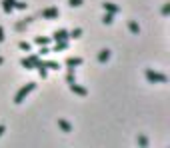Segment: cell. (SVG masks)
Wrapping results in <instances>:
<instances>
[{"label": "cell", "mask_w": 170, "mask_h": 148, "mask_svg": "<svg viewBox=\"0 0 170 148\" xmlns=\"http://www.w3.org/2000/svg\"><path fill=\"white\" fill-rule=\"evenodd\" d=\"M144 76H146V80L150 84H166L168 82V76L162 74V72H156V70H144Z\"/></svg>", "instance_id": "6da1fadb"}, {"label": "cell", "mask_w": 170, "mask_h": 148, "mask_svg": "<svg viewBox=\"0 0 170 148\" xmlns=\"http://www.w3.org/2000/svg\"><path fill=\"white\" fill-rule=\"evenodd\" d=\"M34 88H36V82H28L26 86H22L18 92H16L14 102H16V104H20V102H22V100H24V98H26V96H28V94H30V92L34 90Z\"/></svg>", "instance_id": "7a4b0ae2"}, {"label": "cell", "mask_w": 170, "mask_h": 148, "mask_svg": "<svg viewBox=\"0 0 170 148\" xmlns=\"http://www.w3.org/2000/svg\"><path fill=\"white\" fill-rule=\"evenodd\" d=\"M58 16H60L58 8H44V10H42V18L44 20H56Z\"/></svg>", "instance_id": "3957f363"}, {"label": "cell", "mask_w": 170, "mask_h": 148, "mask_svg": "<svg viewBox=\"0 0 170 148\" xmlns=\"http://www.w3.org/2000/svg\"><path fill=\"white\" fill-rule=\"evenodd\" d=\"M68 88H70V92H74L76 96H86L88 94V88H84V86H80V84H76V82H72V84H68Z\"/></svg>", "instance_id": "277c9868"}, {"label": "cell", "mask_w": 170, "mask_h": 148, "mask_svg": "<svg viewBox=\"0 0 170 148\" xmlns=\"http://www.w3.org/2000/svg\"><path fill=\"white\" fill-rule=\"evenodd\" d=\"M102 8H104V12H112V14H118V12H120V6L114 4V2H104Z\"/></svg>", "instance_id": "5b68a950"}, {"label": "cell", "mask_w": 170, "mask_h": 148, "mask_svg": "<svg viewBox=\"0 0 170 148\" xmlns=\"http://www.w3.org/2000/svg\"><path fill=\"white\" fill-rule=\"evenodd\" d=\"M50 38H52L54 42H58V40H70V38H68V30H56Z\"/></svg>", "instance_id": "8992f818"}, {"label": "cell", "mask_w": 170, "mask_h": 148, "mask_svg": "<svg viewBox=\"0 0 170 148\" xmlns=\"http://www.w3.org/2000/svg\"><path fill=\"white\" fill-rule=\"evenodd\" d=\"M82 58L80 56H70V58H66V66H72V68H76V66H82Z\"/></svg>", "instance_id": "52a82bcc"}, {"label": "cell", "mask_w": 170, "mask_h": 148, "mask_svg": "<svg viewBox=\"0 0 170 148\" xmlns=\"http://www.w3.org/2000/svg\"><path fill=\"white\" fill-rule=\"evenodd\" d=\"M58 128L62 130V132H72V124L64 118H58Z\"/></svg>", "instance_id": "ba28073f"}, {"label": "cell", "mask_w": 170, "mask_h": 148, "mask_svg": "<svg viewBox=\"0 0 170 148\" xmlns=\"http://www.w3.org/2000/svg\"><path fill=\"white\" fill-rule=\"evenodd\" d=\"M14 2L16 0H2V10L6 12V14H10V12L14 10Z\"/></svg>", "instance_id": "9c48e42d"}, {"label": "cell", "mask_w": 170, "mask_h": 148, "mask_svg": "<svg viewBox=\"0 0 170 148\" xmlns=\"http://www.w3.org/2000/svg\"><path fill=\"white\" fill-rule=\"evenodd\" d=\"M50 40H52L50 36H34V42H36L38 46H48Z\"/></svg>", "instance_id": "30bf717a"}, {"label": "cell", "mask_w": 170, "mask_h": 148, "mask_svg": "<svg viewBox=\"0 0 170 148\" xmlns=\"http://www.w3.org/2000/svg\"><path fill=\"white\" fill-rule=\"evenodd\" d=\"M68 46H70V42H68V40H58L52 52H62V50H66V48H68Z\"/></svg>", "instance_id": "8fae6325"}, {"label": "cell", "mask_w": 170, "mask_h": 148, "mask_svg": "<svg viewBox=\"0 0 170 148\" xmlns=\"http://www.w3.org/2000/svg\"><path fill=\"white\" fill-rule=\"evenodd\" d=\"M110 54H112V52H110L108 48L100 50V52H98V62H108L110 60Z\"/></svg>", "instance_id": "7c38bea8"}, {"label": "cell", "mask_w": 170, "mask_h": 148, "mask_svg": "<svg viewBox=\"0 0 170 148\" xmlns=\"http://www.w3.org/2000/svg\"><path fill=\"white\" fill-rule=\"evenodd\" d=\"M66 68H68V72H66V82H68V84L76 82V72H74V68H72V66H66Z\"/></svg>", "instance_id": "4fadbf2b"}, {"label": "cell", "mask_w": 170, "mask_h": 148, "mask_svg": "<svg viewBox=\"0 0 170 148\" xmlns=\"http://www.w3.org/2000/svg\"><path fill=\"white\" fill-rule=\"evenodd\" d=\"M42 64H44L48 70H58V68H60V64L54 62V60H42Z\"/></svg>", "instance_id": "5bb4252c"}, {"label": "cell", "mask_w": 170, "mask_h": 148, "mask_svg": "<svg viewBox=\"0 0 170 148\" xmlns=\"http://www.w3.org/2000/svg\"><path fill=\"white\" fill-rule=\"evenodd\" d=\"M30 22H32V18H24V20H20V22L16 24L14 28H16V30L20 32V30H24V28H26V26H28V24H30Z\"/></svg>", "instance_id": "9a60e30c"}, {"label": "cell", "mask_w": 170, "mask_h": 148, "mask_svg": "<svg viewBox=\"0 0 170 148\" xmlns=\"http://www.w3.org/2000/svg\"><path fill=\"white\" fill-rule=\"evenodd\" d=\"M128 30L132 32V34H138V32H140V26H138V22L130 20V22H128Z\"/></svg>", "instance_id": "2e32d148"}, {"label": "cell", "mask_w": 170, "mask_h": 148, "mask_svg": "<svg viewBox=\"0 0 170 148\" xmlns=\"http://www.w3.org/2000/svg\"><path fill=\"white\" fill-rule=\"evenodd\" d=\"M102 22H104V24H112V22H114V14H112V12H104Z\"/></svg>", "instance_id": "e0dca14e"}, {"label": "cell", "mask_w": 170, "mask_h": 148, "mask_svg": "<svg viewBox=\"0 0 170 148\" xmlns=\"http://www.w3.org/2000/svg\"><path fill=\"white\" fill-rule=\"evenodd\" d=\"M80 36H82V28H74L72 32H68V38H72V40H76Z\"/></svg>", "instance_id": "ac0fdd59"}, {"label": "cell", "mask_w": 170, "mask_h": 148, "mask_svg": "<svg viewBox=\"0 0 170 148\" xmlns=\"http://www.w3.org/2000/svg\"><path fill=\"white\" fill-rule=\"evenodd\" d=\"M26 60L30 62L32 66H36V64H38V60H40V56H38V54H28V56H26Z\"/></svg>", "instance_id": "d6986e66"}, {"label": "cell", "mask_w": 170, "mask_h": 148, "mask_svg": "<svg viewBox=\"0 0 170 148\" xmlns=\"http://www.w3.org/2000/svg\"><path fill=\"white\" fill-rule=\"evenodd\" d=\"M18 48H20V50H26V52H30V50H32V46H30V42L22 40V42L18 44Z\"/></svg>", "instance_id": "ffe728a7"}, {"label": "cell", "mask_w": 170, "mask_h": 148, "mask_svg": "<svg viewBox=\"0 0 170 148\" xmlns=\"http://www.w3.org/2000/svg\"><path fill=\"white\" fill-rule=\"evenodd\" d=\"M14 8H16V10H26L28 4H26V2H20V0H16V2H14Z\"/></svg>", "instance_id": "44dd1931"}, {"label": "cell", "mask_w": 170, "mask_h": 148, "mask_svg": "<svg viewBox=\"0 0 170 148\" xmlns=\"http://www.w3.org/2000/svg\"><path fill=\"white\" fill-rule=\"evenodd\" d=\"M160 12H162V16H170V2H164Z\"/></svg>", "instance_id": "7402d4cb"}, {"label": "cell", "mask_w": 170, "mask_h": 148, "mask_svg": "<svg viewBox=\"0 0 170 148\" xmlns=\"http://www.w3.org/2000/svg\"><path fill=\"white\" fill-rule=\"evenodd\" d=\"M52 50L48 48V46H40V50H38V56H46V54H50Z\"/></svg>", "instance_id": "603a6c76"}, {"label": "cell", "mask_w": 170, "mask_h": 148, "mask_svg": "<svg viewBox=\"0 0 170 148\" xmlns=\"http://www.w3.org/2000/svg\"><path fill=\"white\" fill-rule=\"evenodd\" d=\"M20 66H22V68H26V70H32V68H34V66L26 60V58H22V60H20Z\"/></svg>", "instance_id": "cb8c5ba5"}, {"label": "cell", "mask_w": 170, "mask_h": 148, "mask_svg": "<svg viewBox=\"0 0 170 148\" xmlns=\"http://www.w3.org/2000/svg\"><path fill=\"white\" fill-rule=\"evenodd\" d=\"M138 144L142 146V148H146L148 146V138L146 136H138Z\"/></svg>", "instance_id": "d4e9b609"}, {"label": "cell", "mask_w": 170, "mask_h": 148, "mask_svg": "<svg viewBox=\"0 0 170 148\" xmlns=\"http://www.w3.org/2000/svg\"><path fill=\"white\" fill-rule=\"evenodd\" d=\"M68 4L72 8H78V6H82V0H68Z\"/></svg>", "instance_id": "484cf974"}, {"label": "cell", "mask_w": 170, "mask_h": 148, "mask_svg": "<svg viewBox=\"0 0 170 148\" xmlns=\"http://www.w3.org/2000/svg\"><path fill=\"white\" fill-rule=\"evenodd\" d=\"M4 132H6V126H4V124H0V136H2Z\"/></svg>", "instance_id": "4316f807"}, {"label": "cell", "mask_w": 170, "mask_h": 148, "mask_svg": "<svg viewBox=\"0 0 170 148\" xmlns=\"http://www.w3.org/2000/svg\"><path fill=\"white\" fill-rule=\"evenodd\" d=\"M2 40H4V28L0 26V42H2Z\"/></svg>", "instance_id": "83f0119b"}, {"label": "cell", "mask_w": 170, "mask_h": 148, "mask_svg": "<svg viewBox=\"0 0 170 148\" xmlns=\"http://www.w3.org/2000/svg\"><path fill=\"white\" fill-rule=\"evenodd\" d=\"M2 62H4V58H2V56H0V66H2Z\"/></svg>", "instance_id": "f1b7e54d"}]
</instances>
